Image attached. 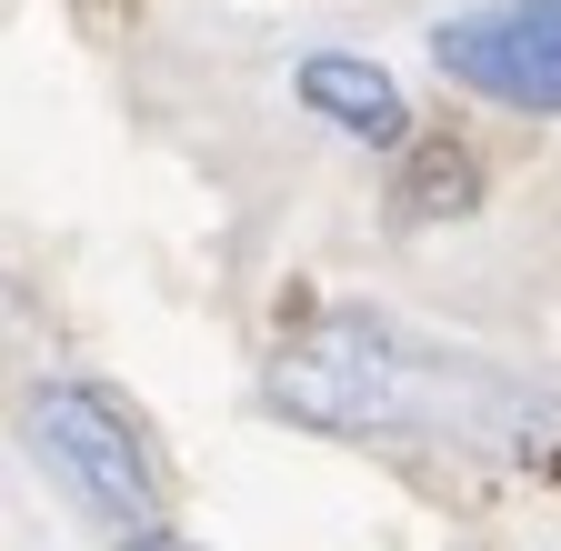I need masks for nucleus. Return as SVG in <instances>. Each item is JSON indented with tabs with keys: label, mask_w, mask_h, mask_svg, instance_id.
I'll return each mask as SVG.
<instances>
[{
	"label": "nucleus",
	"mask_w": 561,
	"mask_h": 551,
	"mask_svg": "<svg viewBox=\"0 0 561 551\" xmlns=\"http://www.w3.org/2000/svg\"><path fill=\"white\" fill-rule=\"evenodd\" d=\"M442 361L381 311H311L261 371V411L311 441H411L442 422Z\"/></svg>",
	"instance_id": "nucleus-1"
},
{
	"label": "nucleus",
	"mask_w": 561,
	"mask_h": 551,
	"mask_svg": "<svg viewBox=\"0 0 561 551\" xmlns=\"http://www.w3.org/2000/svg\"><path fill=\"white\" fill-rule=\"evenodd\" d=\"M21 432H31V461L81 502L111 541H140V531H171L161 521V461L140 441L130 401L101 391V381H41L21 401Z\"/></svg>",
	"instance_id": "nucleus-2"
},
{
	"label": "nucleus",
	"mask_w": 561,
	"mask_h": 551,
	"mask_svg": "<svg viewBox=\"0 0 561 551\" xmlns=\"http://www.w3.org/2000/svg\"><path fill=\"white\" fill-rule=\"evenodd\" d=\"M121 551H201V541H181V531H140V541H121Z\"/></svg>",
	"instance_id": "nucleus-6"
},
{
	"label": "nucleus",
	"mask_w": 561,
	"mask_h": 551,
	"mask_svg": "<svg viewBox=\"0 0 561 551\" xmlns=\"http://www.w3.org/2000/svg\"><path fill=\"white\" fill-rule=\"evenodd\" d=\"M291 101L331 130V141H351V151H411L421 130H411V101H401V81L381 71L371 50H301V71H291Z\"/></svg>",
	"instance_id": "nucleus-4"
},
{
	"label": "nucleus",
	"mask_w": 561,
	"mask_h": 551,
	"mask_svg": "<svg viewBox=\"0 0 561 551\" xmlns=\"http://www.w3.org/2000/svg\"><path fill=\"white\" fill-rule=\"evenodd\" d=\"M471 211H481L471 141H411L391 171V231H432V221H471Z\"/></svg>",
	"instance_id": "nucleus-5"
},
{
	"label": "nucleus",
	"mask_w": 561,
	"mask_h": 551,
	"mask_svg": "<svg viewBox=\"0 0 561 551\" xmlns=\"http://www.w3.org/2000/svg\"><path fill=\"white\" fill-rule=\"evenodd\" d=\"M432 71L491 111L561 120V0H471L432 21Z\"/></svg>",
	"instance_id": "nucleus-3"
}]
</instances>
